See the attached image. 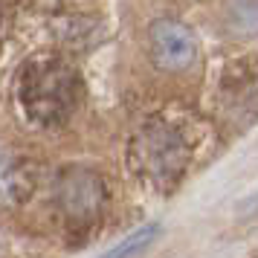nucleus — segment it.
I'll return each instance as SVG.
<instances>
[{"label": "nucleus", "mask_w": 258, "mask_h": 258, "mask_svg": "<svg viewBox=\"0 0 258 258\" xmlns=\"http://www.w3.org/2000/svg\"><path fill=\"white\" fill-rule=\"evenodd\" d=\"M157 232H160V226H157V223H148V226H142V229H137V232H131L128 238L119 241L116 246H110L102 258H137L142 249L157 238Z\"/></svg>", "instance_id": "39448f33"}, {"label": "nucleus", "mask_w": 258, "mask_h": 258, "mask_svg": "<svg viewBox=\"0 0 258 258\" xmlns=\"http://www.w3.org/2000/svg\"><path fill=\"white\" fill-rule=\"evenodd\" d=\"M191 160L183 128H177L168 119H148L128 145L131 171L154 188H168L183 177Z\"/></svg>", "instance_id": "f03ea898"}, {"label": "nucleus", "mask_w": 258, "mask_h": 258, "mask_svg": "<svg viewBox=\"0 0 258 258\" xmlns=\"http://www.w3.org/2000/svg\"><path fill=\"white\" fill-rule=\"evenodd\" d=\"M15 96L32 125L58 128L79 110L84 99V82L67 58L44 52L24 61L15 82Z\"/></svg>", "instance_id": "f257e3e1"}, {"label": "nucleus", "mask_w": 258, "mask_h": 258, "mask_svg": "<svg viewBox=\"0 0 258 258\" xmlns=\"http://www.w3.org/2000/svg\"><path fill=\"white\" fill-rule=\"evenodd\" d=\"M52 206L67 232L87 235L105 215V180L87 165H67L64 171H58L52 183Z\"/></svg>", "instance_id": "7ed1b4c3"}, {"label": "nucleus", "mask_w": 258, "mask_h": 258, "mask_svg": "<svg viewBox=\"0 0 258 258\" xmlns=\"http://www.w3.org/2000/svg\"><path fill=\"white\" fill-rule=\"evenodd\" d=\"M238 215H241V218H252V215H258V191L238 206Z\"/></svg>", "instance_id": "423d86ee"}, {"label": "nucleus", "mask_w": 258, "mask_h": 258, "mask_svg": "<svg viewBox=\"0 0 258 258\" xmlns=\"http://www.w3.org/2000/svg\"><path fill=\"white\" fill-rule=\"evenodd\" d=\"M151 61L165 73L188 70L198 58V38L186 24L174 18H157L148 29Z\"/></svg>", "instance_id": "20e7f679"}]
</instances>
